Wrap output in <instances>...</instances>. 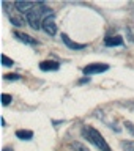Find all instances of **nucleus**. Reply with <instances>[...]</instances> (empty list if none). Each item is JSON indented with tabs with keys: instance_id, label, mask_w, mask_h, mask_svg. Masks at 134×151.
Returning a JSON list of instances; mask_svg holds the SVG:
<instances>
[{
	"instance_id": "obj_1",
	"label": "nucleus",
	"mask_w": 134,
	"mask_h": 151,
	"mask_svg": "<svg viewBox=\"0 0 134 151\" xmlns=\"http://www.w3.org/2000/svg\"><path fill=\"white\" fill-rule=\"evenodd\" d=\"M52 14H54V11L47 8L44 3H36V6L25 14V19H27L28 25H30L33 30H40L43 27V21H44L46 17L52 16Z\"/></svg>"
},
{
	"instance_id": "obj_2",
	"label": "nucleus",
	"mask_w": 134,
	"mask_h": 151,
	"mask_svg": "<svg viewBox=\"0 0 134 151\" xmlns=\"http://www.w3.org/2000/svg\"><path fill=\"white\" fill-rule=\"evenodd\" d=\"M80 132H82V137H84V139H87L90 143H93L98 150H101V151H112L111 146L107 145L106 139L101 135V132H98L95 127H92V126H84Z\"/></svg>"
},
{
	"instance_id": "obj_3",
	"label": "nucleus",
	"mask_w": 134,
	"mask_h": 151,
	"mask_svg": "<svg viewBox=\"0 0 134 151\" xmlns=\"http://www.w3.org/2000/svg\"><path fill=\"white\" fill-rule=\"evenodd\" d=\"M107 69H109V65H106V63H90L82 69V73L88 77V76H93V74L104 73V71H107Z\"/></svg>"
},
{
	"instance_id": "obj_4",
	"label": "nucleus",
	"mask_w": 134,
	"mask_h": 151,
	"mask_svg": "<svg viewBox=\"0 0 134 151\" xmlns=\"http://www.w3.org/2000/svg\"><path fill=\"white\" fill-rule=\"evenodd\" d=\"M43 30H44L47 35H51V36H54L55 33H57V25H55V21H54V14L49 17H46L44 21H43Z\"/></svg>"
},
{
	"instance_id": "obj_5",
	"label": "nucleus",
	"mask_w": 134,
	"mask_h": 151,
	"mask_svg": "<svg viewBox=\"0 0 134 151\" xmlns=\"http://www.w3.org/2000/svg\"><path fill=\"white\" fill-rule=\"evenodd\" d=\"M35 6H36V3H33V2H16L14 3V8H16L19 13H25V14L28 11H32Z\"/></svg>"
},
{
	"instance_id": "obj_6",
	"label": "nucleus",
	"mask_w": 134,
	"mask_h": 151,
	"mask_svg": "<svg viewBox=\"0 0 134 151\" xmlns=\"http://www.w3.org/2000/svg\"><path fill=\"white\" fill-rule=\"evenodd\" d=\"M60 68V63L55 60H44L40 63V69L41 71H57Z\"/></svg>"
},
{
	"instance_id": "obj_7",
	"label": "nucleus",
	"mask_w": 134,
	"mask_h": 151,
	"mask_svg": "<svg viewBox=\"0 0 134 151\" xmlns=\"http://www.w3.org/2000/svg\"><path fill=\"white\" fill-rule=\"evenodd\" d=\"M62 40H63V42L70 47V49H74V50H80V49H85V47H87V44H79V42L71 41V40H70V36H68V35H65V33L62 35Z\"/></svg>"
},
{
	"instance_id": "obj_8",
	"label": "nucleus",
	"mask_w": 134,
	"mask_h": 151,
	"mask_svg": "<svg viewBox=\"0 0 134 151\" xmlns=\"http://www.w3.org/2000/svg\"><path fill=\"white\" fill-rule=\"evenodd\" d=\"M14 35H16V38H17L19 41L25 42V44H30V46L36 44V40H35V38H32L30 35H27V33H22V32H16V33H14Z\"/></svg>"
},
{
	"instance_id": "obj_9",
	"label": "nucleus",
	"mask_w": 134,
	"mask_h": 151,
	"mask_svg": "<svg viewBox=\"0 0 134 151\" xmlns=\"http://www.w3.org/2000/svg\"><path fill=\"white\" fill-rule=\"evenodd\" d=\"M104 44H106V46H109V47H111V46H122L123 44V38L122 36H107L106 38V40H104Z\"/></svg>"
},
{
	"instance_id": "obj_10",
	"label": "nucleus",
	"mask_w": 134,
	"mask_h": 151,
	"mask_svg": "<svg viewBox=\"0 0 134 151\" xmlns=\"http://www.w3.org/2000/svg\"><path fill=\"white\" fill-rule=\"evenodd\" d=\"M16 137L21 139V140H32L33 139V132L27 131V129H19V131H16Z\"/></svg>"
},
{
	"instance_id": "obj_11",
	"label": "nucleus",
	"mask_w": 134,
	"mask_h": 151,
	"mask_svg": "<svg viewBox=\"0 0 134 151\" xmlns=\"http://www.w3.org/2000/svg\"><path fill=\"white\" fill-rule=\"evenodd\" d=\"M70 148L74 150V151H90L87 146H84L82 143H79V142H71V143H70Z\"/></svg>"
},
{
	"instance_id": "obj_12",
	"label": "nucleus",
	"mask_w": 134,
	"mask_h": 151,
	"mask_svg": "<svg viewBox=\"0 0 134 151\" xmlns=\"http://www.w3.org/2000/svg\"><path fill=\"white\" fill-rule=\"evenodd\" d=\"M122 148H123V151H134V142H131V140L122 142Z\"/></svg>"
},
{
	"instance_id": "obj_13",
	"label": "nucleus",
	"mask_w": 134,
	"mask_h": 151,
	"mask_svg": "<svg viewBox=\"0 0 134 151\" xmlns=\"http://www.w3.org/2000/svg\"><path fill=\"white\" fill-rule=\"evenodd\" d=\"M11 101H13V96H11V94H8V93H3V94H2V104H3V106H8Z\"/></svg>"
},
{
	"instance_id": "obj_14",
	"label": "nucleus",
	"mask_w": 134,
	"mask_h": 151,
	"mask_svg": "<svg viewBox=\"0 0 134 151\" xmlns=\"http://www.w3.org/2000/svg\"><path fill=\"white\" fill-rule=\"evenodd\" d=\"M9 21H11L16 27H21V25H24V21L22 19H19V17H16V16H9Z\"/></svg>"
},
{
	"instance_id": "obj_15",
	"label": "nucleus",
	"mask_w": 134,
	"mask_h": 151,
	"mask_svg": "<svg viewBox=\"0 0 134 151\" xmlns=\"http://www.w3.org/2000/svg\"><path fill=\"white\" fill-rule=\"evenodd\" d=\"M2 61H3V65H5V66H13V65H14V61H13L11 58H8V57L5 55V54L2 55Z\"/></svg>"
},
{
	"instance_id": "obj_16",
	"label": "nucleus",
	"mask_w": 134,
	"mask_h": 151,
	"mask_svg": "<svg viewBox=\"0 0 134 151\" xmlns=\"http://www.w3.org/2000/svg\"><path fill=\"white\" fill-rule=\"evenodd\" d=\"M5 79H7V80H19V79H21V76H19V74H5Z\"/></svg>"
},
{
	"instance_id": "obj_17",
	"label": "nucleus",
	"mask_w": 134,
	"mask_h": 151,
	"mask_svg": "<svg viewBox=\"0 0 134 151\" xmlns=\"http://www.w3.org/2000/svg\"><path fill=\"white\" fill-rule=\"evenodd\" d=\"M125 126H126V129L134 135V124H133V123H131V121H125Z\"/></svg>"
},
{
	"instance_id": "obj_18",
	"label": "nucleus",
	"mask_w": 134,
	"mask_h": 151,
	"mask_svg": "<svg viewBox=\"0 0 134 151\" xmlns=\"http://www.w3.org/2000/svg\"><path fill=\"white\" fill-rule=\"evenodd\" d=\"M3 151H11V150H9V148H5V150H3Z\"/></svg>"
}]
</instances>
